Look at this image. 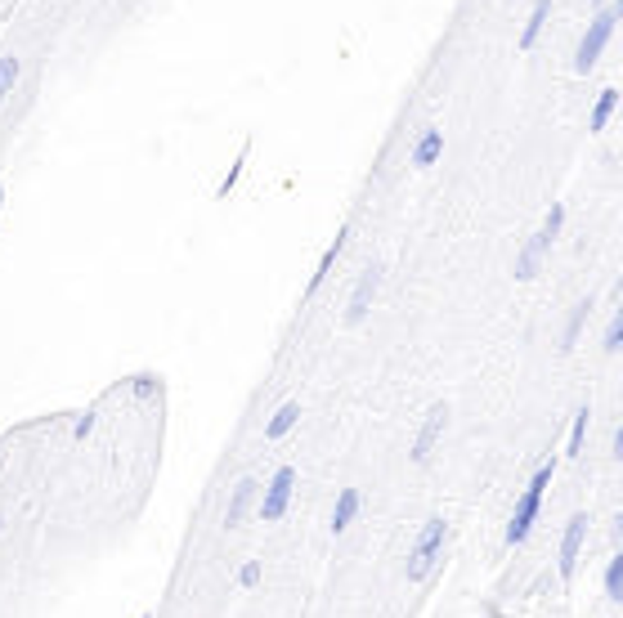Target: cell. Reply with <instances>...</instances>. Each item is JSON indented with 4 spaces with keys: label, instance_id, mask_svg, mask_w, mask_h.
Instances as JSON below:
<instances>
[{
    "label": "cell",
    "instance_id": "obj_1",
    "mask_svg": "<svg viewBox=\"0 0 623 618\" xmlns=\"http://www.w3.org/2000/svg\"><path fill=\"white\" fill-rule=\"evenodd\" d=\"M449 542H453V524H449V515H431V520L422 524V533L413 538V547H408L404 578H408L413 587H417V583H426V578L440 569V560H444Z\"/></svg>",
    "mask_w": 623,
    "mask_h": 618
},
{
    "label": "cell",
    "instance_id": "obj_2",
    "mask_svg": "<svg viewBox=\"0 0 623 618\" xmlns=\"http://www.w3.org/2000/svg\"><path fill=\"white\" fill-rule=\"evenodd\" d=\"M552 475H556V462H543L538 471H534V480L525 484V493L516 502V511H511V520H507V547H520L529 533H534V520H538V511H543V493H547V484H552Z\"/></svg>",
    "mask_w": 623,
    "mask_h": 618
},
{
    "label": "cell",
    "instance_id": "obj_3",
    "mask_svg": "<svg viewBox=\"0 0 623 618\" xmlns=\"http://www.w3.org/2000/svg\"><path fill=\"white\" fill-rule=\"evenodd\" d=\"M615 23H619V5H606V9L592 14L588 32H583L579 45H574V72H579V77H588V72L601 63V54H606V45H610V36H615Z\"/></svg>",
    "mask_w": 623,
    "mask_h": 618
},
{
    "label": "cell",
    "instance_id": "obj_4",
    "mask_svg": "<svg viewBox=\"0 0 623 618\" xmlns=\"http://www.w3.org/2000/svg\"><path fill=\"white\" fill-rule=\"evenodd\" d=\"M292 493H296V466H278L274 480H269V484L260 489V497H256L260 524H278V520L287 515V506H292Z\"/></svg>",
    "mask_w": 623,
    "mask_h": 618
},
{
    "label": "cell",
    "instance_id": "obj_5",
    "mask_svg": "<svg viewBox=\"0 0 623 618\" xmlns=\"http://www.w3.org/2000/svg\"><path fill=\"white\" fill-rule=\"evenodd\" d=\"M381 282H386V264L377 260V264H368V269L359 273V282H355V291H350V300H346V327H359V323L373 314L377 296H381Z\"/></svg>",
    "mask_w": 623,
    "mask_h": 618
},
{
    "label": "cell",
    "instance_id": "obj_6",
    "mask_svg": "<svg viewBox=\"0 0 623 618\" xmlns=\"http://www.w3.org/2000/svg\"><path fill=\"white\" fill-rule=\"evenodd\" d=\"M449 417H453V412H449V403H431V408H426V417H422V426H417V435H413V453H408L417 466H426V462H431L435 444H440V439H444V430H449Z\"/></svg>",
    "mask_w": 623,
    "mask_h": 618
},
{
    "label": "cell",
    "instance_id": "obj_7",
    "mask_svg": "<svg viewBox=\"0 0 623 618\" xmlns=\"http://www.w3.org/2000/svg\"><path fill=\"white\" fill-rule=\"evenodd\" d=\"M588 511H574L570 515V524H565V533H561V578L570 583L574 578V569H579V556H583V542H588Z\"/></svg>",
    "mask_w": 623,
    "mask_h": 618
},
{
    "label": "cell",
    "instance_id": "obj_8",
    "mask_svg": "<svg viewBox=\"0 0 623 618\" xmlns=\"http://www.w3.org/2000/svg\"><path fill=\"white\" fill-rule=\"evenodd\" d=\"M301 417H305L301 399H287V403H278V408H274V417L265 421V444H278V439H287V435L301 426Z\"/></svg>",
    "mask_w": 623,
    "mask_h": 618
},
{
    "label": "cell",
    "instance_id": "obj_9",
    "mask_svg": "<svg viewBox=\"0 0 623 618\" xmlns=\"http://www.w3.org/2000/svg\"><path fill=\"white\" fill-rule=\"evenodd\" d=\"M256 497H260V484H256L251 475L234 484V493H229V506H225V529H238V524L247 520L251 511H256Z\"/></svg>",
    "mask_w": 623,
    "mask_h": 618
},
{
    "label": "cell",
    "instance_id": "obj_10",
    "mask_svg": "<svg viewBox=\"0 0 623 618\" xmlns=\"http://www.w3.org/2000/svg\"><path fill=\"white\" fill-rule=\"evenodd\" d=\"M359 506H364V493H359V489H341V493H337V502H332L328 529H332V533H346V529L359 520Z\"/></svg>",
    "mask_w": 623,
    "mask_h": 618
},
{
    "label": "cell",
    "instance_id": "obj_11",
    "mask_svg": "<svg viewBox=\"0 0 623 618\" xmlns=\"http://www.w3.org/2000/svg\"><path fill=\"white\" fill-rule=\"evenodd\" d=\"M440 152H444V130H440V125H426L422 139L413 143V166H417V171H431V166L440 161Z\"/></svg>",
    "mask_w": 623,
    "mask_h": 618
},
{
    "label": "cell",
    "instance_id": "obj_12",
    "mask_svg": "<svg viewBox=\"0 0 623 618\" xmlns=\"http://www.w3.org/2000/svg\"><path fill=\"white\" fill-rule=\"evenodd\" d=\"M561 229H565V202H552V211L543 216V225H538V234H534L529 243H534V247H538V251H543V255H547V251L556 247V238H561Z\"/></svg>",
    "mask_w": 623,
    "mask_h": 618
},
{
    "label": "cell",
    "instance_id": "obj_13",
    "mask_svg": "<svg viewBox=\"0 0 623 618\" xmlns=\"http://www.w3.org/2000/svg\"><path fill=\"white\" fill-rule=\"evenodd\" d=\"M346 238H350V234H337V238L328 243V251L319 255V269L310 273V296H314V291H319V287L328 282V273H332V264H337V260H341V251H346Z\"/></svg>",
    "mask_w": 623,
    "mask_h": 618
},
{
    "label": "cell",
    "instance_id": "obj_14",
    "mask_svg": "<svg viewBox=\"0 0 623 618\" xmlns=\"http://www.w3.org/2000/svg\"><path fill=\"white\" fill-rule=\"evenodd\" d=\"M588 314H592V296H583L574 309H570V318H565V332H561V350L570 355L574 346H579V332H583V323H588Z\"/></svg>",
    "mask_w": 623,
    "mask_h": 618
},
{
    "label": "cell",
    "instance_id": "obj_15",
    "mask_svg": "<svg viewBox=\"0 0 623 618\" xmlns=\"http://www.w3.org/2000/svg\"><path fill=\"white\" fill-rule=\"evenodd\" d=\"M615 108H619V90L610 86V90H601V95H597L592 117H588V130H592V134H601V130L610 125V117H615Z\"/></svg>",
    "mask_w": 623,
    "mask_h": 618
},
{
    "label": "cell",
    "instance_id": "obj_16",
    "mask_svg": "<svg viewBox=\"0 0 623 618\" xmlns=\"http://www.w3.org/2000/svg\"><path fill=\"white\" fill-rule=\"evenodd\" d=\"M547 14H552V0H534L529 23H525V32H520V50H534V45H538V36H543V27H547Z\"/></svg>",
    "mask_w": 623,
    "mask_h": 618
},
{
    "label": "cell",
    "instance_id": "obj_17",
    "mask_svg": "<svg viewBox=\"0 0 623 618\" xmlns=\"http://www.w3.org/2000/svg\"><path fill=\"white\" fill-rule=\"evenodd\" d=\"M543 260H547L543 251L534 247V243H525V247L516 251V269H511V273H516V282H534V278H538V269H543Z\"/></svg>",
    "mask_w": 623,
    "mask_h": 618
},
{
    "label": "cell",
    "instance_id": "obj_18",
    "mask_svg": "<svg viewBox=\"0 0 623 618\" xmlns=\"http://www.w3.org/2000/svg\"><path fill=\"white\" fill-rule=\"evenodd\" d=\"M18 77H23V59H14V54H5L0 59V104L14 95V86H18Z\"/></svg>",
    "mask_w": 623,
    "mask_h": 618
},
{
    "label": "cell",
    "instance_id": "obj_19",
    "mask_svg": "<svg viewBox=\"0 0 623 618\" xmlns=\"http://www.w3.org/2000/svg\"><path fill=\"white\" fill-rule=\"evenodd\" d=\"M588 421H592V408L583 403V408L574 412V426H570V457H579V453H583V439H588Z\"/></svg>",
    "mask_w": 623,
    "mask_h": 618
},
{
    "label": "cell",
    "instance_id": "obj_20",
    "mask_svg": "<svg viewBox=\"0 0 623 618\" xmlns=\"http://www.w3.org/2000/svg\"><path fill=\"white\" fill-rule=\"evenodd\" d=\"M606 601H623V556H610V565H606Z\"/></svg>",
    "mask_w": 623,
    "mask_h": 618
},
{
    "label": "cell",
    "instance_id": "obj_21",
    "mask_svg": "<svg viewBox=\"0 0 623 618\" xmlns=\"http://www.w3.org/2000/svg\"><path fill=\"white\" fill-rule=\"evenodd\" d=\"M601 350H606V355H619V350H623V318H619V314H610L606 337H601Z\"/></svg>",
    "mask_w": 623,
    "mask_h": 618
},
{
    "label": "cell",
    "instance_id": "obj_22",
    "mask_svg": "<svg viewBox=\"0 0 623 618\" xmlns=\"http://www.w3.org/2000/svg\"><path fill=\"white\" fill-rule=\"evenodd\" d=\"M260 574H265V565H260V560H247V565L238 569V587H256Z\"/></svg>",
    "mask_w": 623,
    "mask_h": 618
},
{
    "label": "cell",
    "instance_id": "obj_23",
    "mask_svg": "<svg viewBox=\"0 0 623 618\" xmlns=\"http://www.w3.org/2000/svg\"><path fill=\"white\" fill-rule=\"evenodd\" d=\"M610 457H615V462H619V457H623V430H615V444H610Z\"/></svg>",
    "mask_w": 623,
    "mask_h": 618
},
{
    "label": "cell",
    "instance_id": "obj_24",
    "mask_svg": "<svg viewBox=\"0 0 623 618\" xmlns=\"http://www.w3.org/2000/svg\"><path fill=\"white\" fill-rule=\"evenodd\" d=\"M588 5H592V9H606V5H615V0H588Z\"/></svg>",
    "mask_w": 623,
    "mask_h": 618
},
{
    "label": "cell",
    "instance_id": "obj_25",
    "mask_svg": "<svg viewBox=\"0 0 623 618\" xmlns=\"http://www.w3.org/2000/svg\"><path fill=\"white\" fill-rule=\"evenodd\" d=\"M0 207H5V184H0Z\"/></svg>",
    "mask_w": 623,
    "mask_h": 618
},
{
    "label": "cell",
    "instance_id": "obj_26",
    "mask_svg": "<svg viewBox=\"0 0 623 618\" xmlns=\"http://www.w3.org/2000/svg\"><path fill=\"white\" fill-rule=\"evenodd\" d=\"M139 618H153V610H144V614H139Z\"/></svg>",
    "mask_w": 623,
    "mask_h": 618
}]
</instances>
